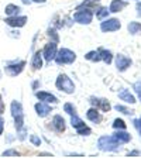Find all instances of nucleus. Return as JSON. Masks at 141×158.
Returning a JSON list of instances; mask_svg holds the SVG:
<instances>
[{
    "instance_id": "1",
    "label": "nucleus",
    "mask_w": 141,
    "mask_h": 158,
    "mask_svg": "<svg viewBox=\"0 0 141 158\" xmlns=\"http://www.w3.org/2000/svg\"><path fill=\"white\" fill-rule=\"evenodd\" d=\"M97 150L102 152H120L124 147V144L118 143L113 134H103L97 138Z\"/></svg>"
},
{
    "instance_id": "2",
    "label": "nucleus",
    "mask_w": 141,
    "mask_h": 158,
    "mask_svg": "<svg viewBox=\"0 0 141 158\" xmlns=\"http://www.w3.org/2000/svg\"><path fill=\"white\" fill-rule=\"evenodd\" d=\"M55 88L58 89L59 92L65 93V95H73L76 90V85L72 81V78L65 72L58 73L55 79Z\"/></svg>"
},
{
    "instance_id": "3",
    "label": "nucleus",
    "mask_w": 141,
    "mask_h": 158,
    "mask_svg": "<svg viewBox=\"0 0 141 158\" xmlns=\"http://www.w3.org/2000/svg\"><path fill=\"white\" fill-rule=\"evenodd\" d=\"M78 59V54L71 48H66V47H62V48L58 49L56 52V56L54 59V62L59 66H64V65H72Z\"/></svg>"
},
{
    "instance_id": "4",
    "label": "nucleus",
    "mask_w": 141,
    "mask_h": 158,
    "mask_svg": "<svg viewBox=\"0 0 141 158\" xmlns=\"http://www.w3.org/2000/svg\"><path fill=\"white\" fill-rule=\"evenodd\" d=\"M69 124L72 126V128L76 131V134L81 135V137H89V135L93 133L92 127L86 124L85 120H83L79 114L71 116V118H69Z\"/></svg>"
},
{
    "instance_id": "5",
    "label": "nucleus",
    "mask_w": 141,
    "mask_h": 158,
    "mask_svg": "<svg viewBox=\"0 0 141 158\" xmlns=\"http://www.w3.org/2000/svg\"><path fill=\"white\" fill-rule=\"evenodd\" d=\"M73 23L79 26H90L95 20V13L90 9H75L72 14Z\"/></svg>"
},
{
    "instance_id": "6",
    "label": "nucleus",
    "mask_w": 141,
    "mask_h": 158,
    "mask_svg": "<svg viewBox=\"0 0 141 158\" xmlns=\"http://www.w3.org/2000/svg\"><path fill=\"white\" fill-rule=\"evenodd\" d=\"M26 65V59H11V61H7L6 65H4V72H6V75L11 76V78H16L24 71Z\"/></svg>"
},
{
    "instance_id": "7",
    "label": "nucleus",
    "mask_w": 141,
    "mask_h": 158,
    "mask_svg": "<svg viewBox=\"0 0 141 158\" xmlns=\"http://www.w3.org/2000/svg\"><path fill=\"white\" fill-rule=\"evenodd\" d=\"M100 31L105 34H110V33H117L122 30V20L117 17H107V19L100 21L99 26Z\"/></svg>"
},
{
    "instance_id": "8",
    "label": "nucleus",
    "mask_w": 141,
    "mask_h": 158,
    "mask_svg": "<svg viewBox=\"0 0 141 158\" xmlns=\"http://www.w3.org/2000/svg\"><path fill=\"white\" fill-rule=\"evenodd\" d=\"M113 64H114L118 73H124L133 66V59L128 55H126V54L118 52V54H114V61H113Z\"/></svg>"
},
{
    "instance_id": "9",
    "label": "nucleus",
    "mask_w": 141,
    "mask_h": 158,
    "mask_svg": "<svg viewBox=\"0 0 141 158\" xmlns=\"http://www.w3.org/2000/svg\"><path fill=\"white\" fill-rule=\"evenodd\" d=\"M88 102L90 106L99 109L102 113H109V112H112V109H113V105L110 103V100L106 98H100V96H95V95L89 96Z\"/></svg>"
},
{
    "instance_id": "10",
    "label": "nucleus",
    "mask_w": 141,
    "mask_h": 158,
    "mask_svg": "<svg viewBox=\"0 0 141 158\" xmlns=\"http://www.w3.org/2000/svg\"><path fill=\"white\" fill-rule=\"evenodd\" d=\"M47 127H48V130L55 133V134H62V133L66 131L68 123H66V120L64 118L62 114H54Z\"/></svg>"
},
{
    "instance_id": "11",
    "label": "nucleus",
    "mask_w": 141,
    "mask_h": 158,
    "mask_svg": "<svg viewBox=\"0 0 141 158\" xmlns=\"http://www.w3.org/2000/svg\"><path fill=\"white\" fill-rule=\"evenodd\" d=\"M58 43H54V41H48V43L45 44V45L43 47V56H44V61H45L47 64H51L54 62V59H55L56 56V52H58Z\"/></svg>"
},
{
    "instance_id": "12",
    "label": "nucleus",
    "mask_w": 141,
    "mask_h": 158,
    "mask_svg": "<svg viewBox=\"0 0 141 158\" xmlns=\"http://www.w3.org/2000/svg\"><path fill=\"white\" fill-rule=\"evenodd\" d=\"M117 98L120 102L126 103V105H135V103L138 102L137 100V96L134 95V92L133 90H130V89L127 88H122L120 90L117 92Z\"/></svg>"
},
{
    "instance_id": "13",
    "label": "nucleus",
    "mask_w": 141,
    "mask_h": 158,
    "mask_svg": "<svg viewBox=\"0 0 141 158\" xmlns=\"http://www.w3.org/2000/svg\"><path fill=\"white\" fill-rule=\"evenodd\" d=\"M34 96L38 99L39 102H45V103H49V105H58L59 103V98L55 96L54 93L48 92V90H35L34 92Z\"/></svg>"
},
{
    "instance_id": "14",
    "label": "nucleus",
    "mask_w": 141,
    "mask_h": 158,
    "mask_svg": "<svg viewBox=\"0 0 141 158\" xmlns=\"http://www.w3.org/2000/svg\"><path fill=\"white\" fill-rule=\"evenodd\" d=\"M27 21H28V17L23 16V14L6 17V19H4V23H6L9 27H11V28H23V27L27 24Z\"/></svg>"
},
{
    "instance_id": "15",
    "label": "nucleus",
    "mask_w": 141,
    "mask_h": 158,
    "mask_svg": "<svg viewBox=\"0 0 141 158\" xmlns=\"http://www.w3.org/2000/svg\"><path fill=\"white\" fill-rule=\"evenodd\" d=\"M85 117L88 122L93 123V124H100V123L103 122V113L100 112L99 109L93 107V106H90V107L86 110Z\"/></svg>"
},
{
    "instance_id": "16",
    "label": "nucleus",
    "mask_w": 141,
    "mask_h": 158,
    "mask_svg": "<svg viewBox=\"0 0 141 158\" xmlns=\"http://www.w3.org/2000/svg\"><path fill=\"white\" fill-rule=\"evenodd\" d=\"M34 110H35V114L41 118H45L48 117L51 113H52V105H49V103H45V102H37L34 105Z\"/></svg>"
},
{
    "instance_id": "17",
    "label": "nucleus",
    "mask_w": 141,
    "mask_h": 158,
    "mask_svg": "<svg viewBox=\"0 0 141 158\" xmlns=\"http://www.w3.org/2000/svg\"><path fill=\"white\" fill-rule=\"evenodd\" d=\"M44 56H43V51L41 49H35L31 55V61H30V66L33 71H41L44 66Z\"/></svg>"
},
{
    "instance_id": "18",
    "label": "nucleus",
    "mask_w": 141,
    "mask_h": 158,
    "mask_svg": "<svg viewBox=\"0 0 141 158\" xmlns=\"http://www.w3.org/2000/svg\"><path fill=\"white\" fill-rule=\"evenodd\" d=\"M128 3L127 0H112L110 4H109V10H110V13L112 14H118L122 13L124 9H127Z\"/></svg>"
},
{
    "instance_id": "19",
    "label": "nucleus",
    "mask_w": 141,
    "mask_h": 158,
    "mask_svg": "<svg viewBox=\"0 0 141 158\" xmlns=\"http://www.w3.org/2000/svg\"><path fill=\"white\" fill-rule=\"evenodd\" d=\"M100 54V58H102V62L106 64V65H112L113 61H114V54L110 51L109 48H105V47H99L96 48Z\"/></svg>"
},
{
    "instance_id": "20",
    "label": "nucleus",
    "mask_w": 141,
    "mask_h": 158,
    "mask_svg": "<svg viewBox=\"0 0 141 158\" xmlns=\"http://www.w3.org/2000/svg\"><path fill=\"white\" fill-rule=\"evenodd\" d=\"M113 137L117 140L118 143H122V144H128V143L133 140V135L127 131V130H114L113 131Z\"/></svg>"
},
{
    "instance_id": "21",
    "label": "nucleus",
    "mask_w": 141,
    "mask_h": 158,
    "mask_svg": "<svg viewBox=\"0 0 141 158\" xmlns=\"http://www.w3.org/2000/svg\"><path fill=\"white\" fill-rule=\"evenodd\" d=\"M113 109H114L116 112L122 113L123 116H130V117H133V116L135 114V110L133 107H130V105H126V103H116V105H113Z\"/></svg>"
},
{
    "instance_id": "22",
    "label": "nucleus",
    "mask_w": 141,
    "mask_h": 158,
    "mask_svg": "<svg viewBox=\"0 0 141 158\" xmlns=\"http://www.w3.org/2000/svg\"><path fill=\"white\" fill-rule=\"evenodd\" d=\"M93 13H95V17L96 20H99V21H102V20L107 19V17H110V10H109L107 6H102V4H97V6L95 7V10H93Z\"/></svg>"
},
{
    "instance_id": "23",
    "label": "nucleus",
    "mask_w": 141,
    "mask_h": 158,
    "mask_svg": "<svg viewBox=\"0 0 141 158\" xmlns=\"http://www.w3.org/2000/svg\"><path fill=\"white\" fill-rule=\"evenodd\" d=\"M10 114H11V117H16L19 114H24L23 103L19 102V100H13L10 103Z\"/></svg>"
},
{
    "instance_id": "24",
    "label": "nucleus",
    "mask_w": 141,
    "mask_h": 158,
    "mask_svg": "<svg viewBox=\"0 0 141 158\" xmlns=\"http://www.w3.org/2000/svg\"><path fill=\"white\" fill-rule=\"evenodd\" d=\"M127 31L130 35H141V21H128L127 24Z\"/></svg>"
},
{
    "instance_id": "25",
    "label": "nucleus",
    "mask_w": 141,
    "mask_h": 158,
    "mask_svg": "<svg viewBox=\"0 0 141 158\" xmlns=\"http://www.w3.org/2000/svg\"><path fill=\"white\" fill-rule=\"evenodd\" d=\"M4 14H6V17L19 16V14H21V7L14 4V3H9V4H6V7H4Z\"/></svg>"
},
{
    "instance_id": "26",
    "label": "nucleus",
    "mask_w": 141,
    "mask_h": 158,
    "mask_svg": "<svg viewBox=\"0 0 141 158\" xmlns=\"http://www.w3.org/2000/svg\"><path fill=\"white\" fill-rule=\"evenodd\" d=\"M83 56H85L86 61H89V62H92V64L102 62V58H100V54H99L97 49H90V51H88Z\"/></svg>"
},
{
    "instance_id": "27",
    "label": "nucleus",
    "mask_w": 141,
    "mask_h": 158,
    "mask_svg": "<svg viewBox=\"0 0 141 158\" xmlns=\"http://www.w3.org/2000/svg\"><path fill=\"white\" fill-rule=\"evenodd\" d=\"M45 34H47V37H48L49 41H54V43H58L59 44L61 38H59L58 28H55L54 26H51V27H48V28H47V33Z\"/></svg>"
},
{
    "instance_id": "28",
    "label": "nucleus",
    "mask_w": 141,
    "mask_h": 158,
    "mask_svg": "<svg viewBox=\"0 0 141 158\" xmlns=\"http://www.w3.org/2000/svg\"><path fill=\"white\" fill-rule=\"evenodd\" d=\"M100 2H102V0H83V2H81V3L75 7V9H90V10H95V7L97 6V4H100Z\"/></svg>"
},
{
    "instance_id": "29",
    "label": "nucleus",
    "mask_w": 141,
    "mask_h": 158,
    "mask_svg": "<svg viewBox=\"0 0 141 158\" xmlns=\"http://www.w3.org/2000/svg\"><path fill=\"white\" fill-rule=\"evenodd\" d=\"M62 110L69 116V117H71V116H73V114H78V107H76L72 102H65V103H64Z\"/></svg>"
},
{
    "instance_id": "30",
    "label": "nucleus",
    "mask_w": 141,
    "mask_h": 158,
    "mask_svg": "<svg viewBox=\"0 0 141 158\" xmlns=\"http://www.w3.org/2000/svg\"><path fill=\"white\" fill-rule=\"evenodd\" d=\"M113 130H127V123L124 122V118L122 117H116L112 123Z\"/></svg>"
},
{
    "instance_id": "31",
    "label": "nucleus",
    "mask_w": 141,
    "mask_h": 158,
    "mask_svg": "<svg viewBox=\"0 0 141 158\" xmlns=\"http://www.w3.org/2000/svg\"><path fill=\"white\" fill-rule=\"evenodd\" d=\"M14 118V128L16 130H21V128L26 126V117H24V114H19V116H16V117H13Z\"/></svg>"
},
{
    "instance_id": "32",
    "label": "nucleus",
    "mask_w": 141,
    "mask_h": 158,
    "mask_svg": "<svg viewBox=\"0 0 141 158\" xmlns=\"http://www.w3.org/2000/svg\"><path fill=\"white\" fill-rule=\"evenodd\" d=\"M131 89H133V92H134V95L137 96V100L141 102V79L131 83Z\"/></svg>"
},
{
    "instance_id": "33",
    "label": "nucleus",
    "mask_w": 141,
    "mask_h": 158,
    "mask_svg": "<svg viewBox=\"0 0 141 158\" xmlns=\"http://www.w3.org/2000/svg\"><path fill=\"white\" fill-rule=\"evenodd\" d=\"M28 137V130H27V127L24 126L21 130H17V135L16 138L19 140V141H26V138Z\"/></svg>"
},
{
    "instance_id": "34",
    "label": "nucleus",
    "mask_w": 141,
    "mask_h": 158,
    "mask_svg": "<svg viewBox=\"0 0 141 158\" xmlns=\"http://www.w3.org/2000/svg\"><path fill=\"white\" fill-rule=\"evenodd\" d=\"M2 157H20V152L16 148H7L2 152Z\"/></svg>"
},
{
    "instance_id": "35",
    "label": "nucleus",
    "mask_w": 141,
    "mask_h": 158,
    "mask_svg": "<svg viewBox=\"0 0 141 158\" xmlns=\"http://www.w3.org/2000/svg\"><path fill=\"white\" fill-rule=\"evenodd\" d=\"M28 140H30V143L33 145H35V147H39V145L43 144V140H41V137L39 135H37V134H31L28 137Z\"/></svg>"
},
{
    "instance_id": "36",
    "label": "nucleus",
    "mask_w": 141,
    "mask_h": 158,
    "mask_svg": "<svg viewBox=\"0 0 141 158\" xmlns=\"http://www.w3.org/2000/svg\"><path fill=\"white\" fill-rule=\"evenodd\" d=\"M131 123H133V127L135 128V131H137V133H138V135L141 137V116H140V117L133 118Z\"/></svg>"
},
{
    "instance_id": "37",
    "label": "nucleus",
    "mask_w": 141,
    "mask_h": 158,
    "mask_svg": "<svg viewBox=\"0 0 141 158\" xmlns=\"http://www.w3.org/2000/svg\"><path fill=\"white\" fill-rule=\"evenodd\" d=\"M41 85H43L41 81H39V79H35V81H33V83H31V88H33V90L35 92V90H38V89L41 88Z\"/></svg>"
},
{
    "instance_id": "38",
    "label": "nucleus",
    "mask_w": 141,
    "mask_h": 158,
    "mask_svg": "<svg viewBox=\"0 0 141 158\" xmlns=\"http://www.w3.org/2000/svg\"><path fill=\"white\" fill-rule=\"evenodd\" d=\"M135 16H137L138 19H141V2L140 0L135 2Z\"/></svg>"
},
{
    "instance_id": "39",
    "label": "nucleus",
    "mask_w": 141,
    "mask_h": 158,
    "mask_svg": "<svg viewBox=\"0 0 141 158\" xmlns=\"http://www.w3.org/2000/svg\"><path fill=\"white\" fill-rule=\"evenodd\" d=\"M4 112H6V105H4L3 96H2V93H0V116H3Z\"/></svg>"
},
{
    "instance_id": "40",
    "label": "nucleus",
    "mask_w": 141,
    "mask_h": 158,
    "mask_svg": "<svg viewBox=\"0 0 141 158\" xmlns=\"http://www.w3.org/2000/svg\"><path fill=\"white\" fill-rule=\"evenodd\" d=\"M127 157H141V150H131V151H128Z\"/></svg>"
},
{
    "instance_id": "41",
    "label": "nucleus",
    "mask_w": 141,
    "mask_h": 158,
    "mask_svg": "<svg viewBox=\"0 0 141 158\" xmlns=\"http://www.w3.org/2000/svg\"><path fill=\"white\" fill-rule=\"evenodd\" d=\"M4 126H6V122H4V118L0 116V135L4 133Z\"/></svg>"
},
{
    "instance_id": "42",
    "label": "nucleus",
    "mask_w": 141,
    "mask_h": 158,
    "mask_svg": "<svg viewBox=\"0 0 141 158\" xmlns=\"http://www.w3.org/2000/svg\"><path fill=\"white\" fill-rule=\"evenodd\" d=\"M33 3H38V4H44V3H47V0H31Z\"/></svg>"
},
{
    "instance_id": "43",
    "label": "nucleus",
    "mask_w": 141,
    "mask_h": 158,
    "mask_svg": "<svg viewBox=\"0 0 141 158\" xmlns=\"http://www.w3.org/2000/svg\"><path fill=\"white\" fill-rule=\"evenodd\" d=\"M13 140H14V137H11V135H7V143H9V144L13 141Z\"/></svg>"
},
{
    "instance_id": "44",
    "label": "nucleus",
    "mask_w": 141,
    "mask_h": 158,
    "mask_svg": "<svg viewBox=\"0 0 141 158\" xmlns=\"http://www.w3.org/2000/svg\"><path fill=\"white\" fill-rule=\"evenodd\" d=\"M21 2H23L24 4H31V3H33V2H31V0H21Z\"/></svg>"
},
{
    "instance_id": "45",
    "label": "nucleus",
    "mask_w": 141,
    "mask_h": 158,
    "mask_svg": "<svg viewBox=\"0 0 141 158\" xmlns=\"http://www.w3.org/2000/svg\"><path fill=\"white\" fill-rule=\"evenodd\" d=\"M127 2H137V0H127Z\"/></svg>"
}]
</instances>
